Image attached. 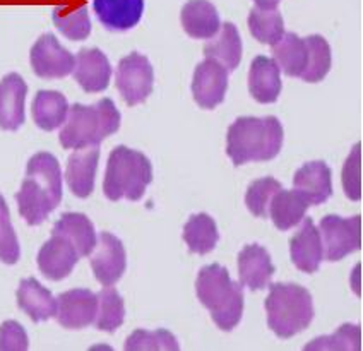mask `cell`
Returning <instances> with one entry per match:
<instances>
[{
    "label": "cell",
    "instance_id": "1",
    "mask_svg": "<svg viewBox=\"0 0 363 351\" xmlns=\"http://www.w3.org/2000/svg\"><path fill=\"white\" fill-rule=\"evenodd\" d=\"M19 214L28 225L38 226L62 201V172L50 152H36L28 161L26 179L16 194Z\"/></svg>",
    "mask_w": 363,
    "mask_h": 351
},
{
    "label": "cell",
    "instance_id": "2",
    "mask_svg": "<svg viewBox=\"0 0 363 351\" xmlns=\"http://www.w3.org/2000/svg\"><path fill=\"white\" fill-rule=\"evenodd\" d=\"M283 126L276 117H238L226 134V155L235 167L269 161L283 146Z\"/></svg>",
    "mask_w": 363,
    "mask_h": 351
},
{
    "label": "cell",
    "instance_id": "3",
    "mask_svg": "<svg viewBox=\"0 0 363 351\" xmlns=\"http://www.w3.org/2000/svg\"><path fill=\"white\" fill-rule=\"evenodd\" d=\"M197 299L209 312L221 331H232L243 316V290L240 283L230 278L220 264H209L199 271L196 279Z\"/></svg>",
    "mask_w": 363,
    "mask_h": 351
},
{
    "label": "cell",
    "instance_id": "4",
    "mask_svg": "<svg viewBox=\"0 0 363 351\" xmlns=\"http://www.w3.org/2000/svg\"><path fill=\"white\" fill-rule=\"evenodd\" d=\"M121 129V111L110 98H103L96 105L74 103L67 111L60 130V144L65 150L98 146L103 139Z\"/></svg>",
    "mask_w": 363,
    "mask_h": 351
},
{
    "label": "cell",
    "instance_id": "5",
    "mask_svg": "<svg viewBox=\"0 0 363 351\" xmlns=\"http://www.w3.org/2000/svg\"><path fill=\"white\" fill-rule=\"evenodd\" d=\"M264 305L267 312V325L281 340L305 331L313 321L312 295L300 284H271Z\"/></svg>",
    "mask_w": 363,
    "mask_h": 351
},
{
    "label": "cell",
    "instance_id": "6",
    "mask_svg": "<svg viewBox=\"0 0 363 351\" xmlns=\"http://www.w3.org/2000/svg\"><path fill=\"white\" fill-rule=\"evenodd\" d=\"M152 182V165L141 151L117 146L110 152L103 192L110 201H139Z\"/></svg>",
    "mask_w": 363,
    "mask_h": 351
},
{
    "label": "cell",
    "instance_id": "7",
    "mask_svg": "<svg viewBox=\"0 0 363 351\" xmlns=\"http://www.w3.org/2000/svg\"><path fill=\"white\" fill-rule=\"evenodd\" d=\"M319 233L325 261H343L346 255L362 249V216L340 218L329 214L320 220Z\"/></svg>",
    "mask_w": 363,
    "mask_h": 351
},
{
    "label": "cell",
    "instance_id": "8",
    "mask_svg": "<svg viewBox=\"0 0 363 351\" xmlns=\"http://www.w3.org/2000/svg\"><path fill=\"white\" fill-rule=\"evenodd\" d=\"M115 82L127 105L135 106L144 103L152 93V86H155V70H152L151 62L138 52L123 57L118 62Z\"/></svg>",
    "mask_w": 363,
    "mask_h": 351
},
{
    "label": "cell",
    "instance_id": "9",
    "mask_svg": "<svg viewBox=\"0 0 363 351\" xmlns=\"http://www.w3.org/2000/svg\"><path fill=\"white\" fill-rule=\"evenodd\" d=\"M30 60L36 76L43 79H60L69 76L76 64V57L65 50L52 33H45L33 45Z\"/></svg>",
    "mask_w": 363,
    "mask_h": 351
},
{
    "label": "cell",
    "instance_id": "10",
    "mask_svg": "<svg viewBox=\"0 0 363 351\" xmlns=\"http://www.w3.org/2000/svg\"><path fill=\"white\" fill-rule=\"evenodd\" d=\"M127 267L125 247L115 235L101 231L98 245L91 255V269L103 286H113L122 278Z\"/></svg>",
    "mask_w": 363,
    "mask_h": 351
},
{
    "label": "cell",
    "instance_id": "11",
    "mask_svg": "<svg viewBox=\"0 0 363 351\" xmlns=\"http://www.w3.org/2000/svg\"><path fill=\"white\" fill-rule=\"evenodd\" d=\"M228 89V70L211 59H206L196 67L192 79V94L197 105L213 110L221 105Z\"/></svg>",
    "mask_w": 363,
    "mask_h": 351
},
{
    "label": "cell",
    "instance_id": "12",
    "mask_svg": "<svg viewBox=\"0 0 363 351\" xmlns=\"http://www.w3.org/2000/svg\"><path fill=\"white\" fill-rule=\"evenodd\" d=\"M98 296L86 288H76L57 296V321L65 329H84L94 322Z\"/></svg>",
    "mask_w": 363,
    "mask_h": 351
},
{
    "label": "cell",
    "instance_id": "13",
    "mask_svg": "<svg viewBox=\"0 0 363 351\" xmlns=\"http://www.w3.org/2000/svg\"><path fill=\"white\" fill-rule=\"evenodd\" d=\"M79 261L76 247L64 235L52 233V238L43 243L38 252V267L45 278L60 281L71 274Z\"/></svg>",
    "mask_w": 363,
    "mask_h": 351
},
{
    "label": "cell",
    "instance_id": "14",
    "mask_svg": "<svg viewBox=\"0 0 363 351\" xmlns=\"http://www.w3.org/2000/svg\"><path fill=\"white\" fill-rule=\"evenodd\" d=\"M290 254L296 269L307 272V274L319 271L320 262L324 261L323 240H320V233L313 225L312 218L303 216L300 230L290 238Z\"/></svg>",
    "mask_w": 363,
    "mask_h": 351
},
{
    "label": "cell",
    "instance_id": "15",
    "mask_svg": "<svg viewBox=\"0 0 363 351\" xmlns=\"http://www.w3.org/2000/svg\"><path fill=\"white\" fill-rule=\"evenodd\" d=\"M72 74L86 93H101L110 84V60L100 48H82L76 57Z\"/></svg>",
    "mask_w": 363,
    "mask_h": 351
},
{
    "label": "cell",
    "instance_id": "16",
    "mask_svg": "<svg viewBox=\"0 0 363 351\" xmlns=\"http://www.w3.org/2000/svg\"><path fill=\"white\" fill-rule=\"evenodd\" d=\"M331 177V168L324 161H311L296 170L293 187L308 204L319 206L333 196Z\"/></svg>",
    "mask_w": 363,
    "mask_h": 351
},
{
    "label": "cell",
    "instance_id": "17",
    "mask_svg": "<svg viewBox=\"0 0 363 351\" xmlns=\"http://www.w3.org/2000/svg\"><path fill=\"white\" fill-rule=\"evenodd\" d=\"M98 161H100V147L98 146L81 147L69 156L65 180H67L71 192L79 199H86L93 192Z\"/></svg>",
    "mask_w": 363,
    "mask_h": 351
},
{
    "label": "cell",
    "instance_id": "18",
    "mask_svg": "<svg viewBox=\"0 0 363 351\" xmlns=\"http://www.w3.org/2000/svg\"><path fill=\"white\" fill-rule=\"evenodd\" d=\"M28 84L19 74H7L0 81V129L18 130L26 121L24 101Z\"/></svg>",
    "mask_w": 363,
    "mask_h": 351
},
{
    "label": "cell",
    "instance_id": "19",
    "mask_svg": "<svg viewBox=\"0 0 363 351\" xmlns=\"http://www.w3.org/2000/svg\"><path fill=\"white\" fill-rule=\"evenodd\" d=\"M276 267L271 261L269 252L262 245L252 243L243 247L238 254V278L240 284L250 288L252 291L264 290L274 276Z\"/></svg>",
    "mask_w": 363,
    "mask_h": 351
},
{
    "label": "cell",
    "instance_id": "20",
    "mask_svg": "<svg viewBox=\"0 0 363 351\" xmlns=\"http://www.w3.org/2000/svg\"><path fill=\"white\" fill-rule=\"evenodd\" d=\"M93 7L106 30L127 31L141 21L144 0H94Z\"/></svg>",
    "mask_w": 363,
    "mask_h": 351
},
{
    "label": "cell",
    "instance_id": "21",
    "mask_svg": "<svg viewBox=\"0 0 363 351\" xmlns=\"http://www.w3.org/2000/svg\"><path fill=\"white\" fill-rule=\"evenodd\" d=\"M281 70L276 62L266 55H257L252 60L249 72V93L255 101L274 103L281 93Z\"/></svg>",
    "mask_w": 363,
    "mask_h": 351
},
{
    "label": "cell",
    "instance_id": "22",
    "mask_svg": "<svg viewBox=\"0 0 363 351\" xmlns=\"http://www.w3.org/2000/svg\"><path fill=\"white\" fill-rule=\"evenodd\" d=\"M184 31L191 38L209 40L220 31V14L209 0H189L180 12Z\"/></svg>",
    "mask_w": 363,
    "mask_h": 351
},
{
    "label": "cell",
    "instance_id": "23",
    "mask_svg": "<svg viewBox=\"0 0 363 351\" xmlns=\"http://www.w3.org/2000/svg\"><path fill=\"white\" fill-rule=\"evenodd\" d=\"M18 305L33 322H43L55 317L57 300L48 288L40 284L35 278L23 279L18 288Z\"/></svg>",
    "mask_w": 363,
    "mask_h": 351
},
{
    "label": "cell",
    "instance_id": "24",
    "mask_svg": "<svg viewBox=\"0 0 363 351\" xmlns=\"http://www.w3.org/2000/svg\"><path fill=\"white\" fill-rule=\"evenodd\" d=\"M242 38L233 23H223L220 31L204 47V55L232 72L242 62Z\"/></svg>",
    "mask_w": 363,
    "mask_h": 351
},
{
    "label": "cell",
    "instance_id": "25",
    "mask_svg": "<svg viewBox=\"0 0 363 351\" xmlns=\"http://www.w3.org/2000/svg\"><path fill=\"white\" fill-rule=\"evenodd\" d=\"M52 233L64 235L76 247L79 257H86L96 245V233L93 223L82 213H64L53 226Z\"/></svg>",
    "mask_w": 363,
    "mask_h": 351
},
{
    "label": "cell",
    "instance_id": "26",
    "mask_svg": "<svg viewBox=\"0 0 363 351\" xmlns=\"http://www.w3.org/2000/svg\"><path fill=\"white\" fill-rule=\"evenodd\" d=\"M308 206L311 204L295 189L293 191L281 189L272 196L269 208H267V216H271L276 228L286 231L303 220Z\"/></svg>",
    "mask_w": 363,
    "mask_h": 351
},
{
    "label": "cell",
    "instance_id": "27",
    "mask_svg": "<svg viewBox=\"0 0 363 351\" xmlns=\"http://www.w3.org/2000/svg\"><path fill=\"white\" fill-rule=\"evenodd\" d=\"M69 103L59 91H38L33 100L31 113L33 121L41 130H55L67 118Z\"/></svg>",
    "mask_w": 363,
    "mask_h": 351
},
{
    "label": "cell",
    "instance_id": "28",
    "mask_svg": "<svg viewBox=\"0 0 363 351\" xmlns=\"http://www.w3.org/2000/svg\"><path fill=\"white\" fill-rule=\"evenodd\" d=\"M272 55H274L272 60L276 62L281 72L290 77H300L307 67V41L295 33H284L283 38L272 45Z\"/></svg>",
    "mask_w": 363,
    "mask_h": 351
},
{
    "label": "cell",
    "instance_id": "29",
    "mask_svg": "<svg viewBox=\"0 0 363 351\" xmlns=\"http://www.w3.org/2000/svg\"><path fill=\"white\" fill-rule=\"evenodd\" d=\"M52 19L57 30L72 41L86 40L91 33V21L84 0L57 6L52 12Z\"/></svg>",
    "mask_w": 363,
    "mask_h": 351
},
{
    "label": "cell",
    "instance_id": "30",
    "mask_svg": "<svg viewBox=\"0 0 363 351\" xmlns=\"http://www.w3.org/2000/svg\"><path fill=\"white\" fill-rule=\"evenodd\" d=\"M182 237H184V242L187 243L189 250L199 255L209 254L220 240L216 221L206 213L192 214L189 221L185 223Z\"/></svg>",
    "mask_w": 363,
    "mask_h": 351
},
{
    "label": "cell",
    "instance_id": "31",
    "mask_svg": "<svg viewBox=\"0 0 363 351\" xmlns=\"http://www.w3.org/2000/svg\"><path fill=\"white\" fill-rule=\"evenodd\" d=\"M98 308L94 317V325L100 331L113 333L123 324L125 319V305L118 291L111 286H105L98 293Z\"/></svg>",
    "mask_w": 363,
    "mask_h": 351
},
{
    "label": "cell",
    "instance_id": "32",
    "mask_svg": "<svg viewBox=\"0 0 363 351\" xmlns=\"http://www.w3.org/2000/svg\"><path fill=\"white\" fill-rule=\"evenodd\" d=\"M249 30L264 45H276L284 35V21L278 9L254 7L249 14Z\"/></svg>",
    "mask_w": 363,
    "mask_h": 351
},
{
    "label": "cell",
    "instance_id": "33",
    "mask_svg": "<svg viewBox=\"0 0 363 351\" xmlns=\"http://www.w3.org/2000/svg\"><path fill=\"white\" fill-rule=\"evenodd\" d=\"M308 48L307 67H305L302 77L307 82H320L331 70V47L324 36L311 35L305 38Z\"/></svg>",
    "mask_w": 363,
    "mask_h": 351
},
{
    "label": "cell",
    "instance_id": "34",
    "mask_svg": "<svg viewBox=\"0 0 363 351\" xmlns=\"http://www.w3.org/2000/svg\"><path fill=\"white\" fill-rule=\"evenodd\" d=\"M179 348L180 346L177 338L167 329H156V331L138 329L125 341L127 351H177Z\"/></svg>",
    "mask_w": 363,
    "mask_h": 351
},
{
    "label": "cell",
    "instance_id": "35",
    "mask_svg": "<svg viewBox=\"0 0 363 351\" xmlns=\"http://www.w3.org/2000/svg\"><path fill=\"white\" fill-rule=\"evenodd\" d=\"M305 350H346V351H360L362 350V331L360 325L343 324L331 336L317 338L305 346Z\"/></svg>",
    "mask_w": 363,
    "mask_h": 351
},
{
    "label": "cell",
    "instance_id": "36",
    "mask_svg": "<svg viewBox=\"0 0 363 351\" xmlns=\"http://www.w3.org/2000/svg\"><path fill=\"white\" fill-rule=\"evenodd\" d=\"M281 184L272 177L254 180L245 194V204L255 218H267V208L276 192L281 191Z\"/></svg>",
    "mask_w": 363,
    "mask_h": 351
},
{
    "label": "cell",
    "instance_id": "37",
    "mask_svg": "<svg viewBox=\"0 0 363 351\" xmlns=\"http://www.w3.org/2000/svg\"><path fill=\"white\" fill-rule=\"evenodd\" d=\"M21 249L16 231L11 225V213L6 199L0 196V261L16 264L19 261Z\"/></svg>",
    "mask_w": 363,
    "mask_h": 351
},
{
    "label": "cell",
    "instance_id": "38",
    "mask_svg": "<svg viewBox=\"0 0 363 351\" xmlns=\"http://www.w3.org/2000/svg\"><path fill=\"white\" fill-rule=\"evenodd\" d=\"M343 189L348 199L360 201L362 199V144L357 143L350 152L348 160L345 161L343 173Z\"/></svg>",
    "mask_w": 363,
    "mask_h": 351
},
{
    "label": "cell",
    "instance_id": "39",
    "mask_svg": "<svg viewBox=\"0 0 363 351\" xmlns=\"http://www.w3.org/2000/svg\"><path fill=\"white\" fill-rule=\"evenodd\" d=\"M28 346V334L19 322L6 321L0 325V351H26Z\"/></svg>",
    "mask_w": 363,
    "mask_h": 351
},
{
    "label": "cell",
    "instance_id": "40",
    "mask_svg": "<svg viewBox=\"0 0 363 351\" xmlns=\"http://www.w3.org/2000/svg\"><path fill=\"white\" fill-rule=\"evenodd\" d=\"M259 9H276L281 0H254Z\"/></svg>",
    "mask_w": 363,
    "mask_h": 351
}]
</instances>
